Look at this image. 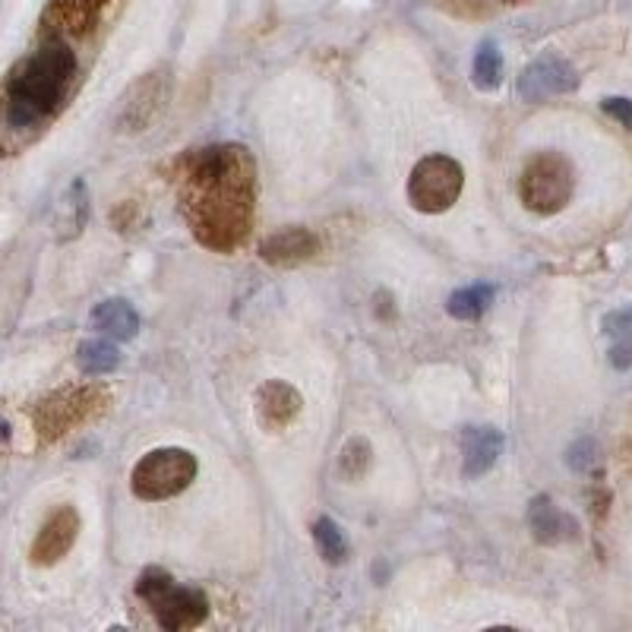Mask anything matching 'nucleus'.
Returning <instances> with one entry per match:
<instances>
[{"instance_id":"obj_1","label":"nucleus","mask_w":632,"mask_h":632,"mask_svg":"<svg viewBox=\"0 0 632 632\" xmlns=\"http://www.w3.org/2000/svg\"><path fill=\"white\" fill-rule=\"evenodd\" d=\"M174 184L187 225L202 247L232 253L253 225L257 162L240 142L187 152L174 165Z\"/></svg>"},{"instance_id":"obj_2","label":"nucleus","mask_w":632,"mask_h":632,"mask_svg":"<svg viewBox=\"0 0 632 632\" xmlns=\"http://www.w3.org/2000/svg\"><path fill=\"white\" fill-rule=\"evenodd\" d=\"M76 73V54L61 35L41 41L26 61H20L7 79V121L13 131L35 127L45 121L58 101L64 99L70 79Z\"/></svg>"},{"instance_id":"obj_3","label":"nucleus","mask_w":632,"mask_h":632,"mask_svg":"<svg viewBox=\"0 0 632 632\" xmlns=\"http://www.w3.org/2000/svg\"><path fill=\"white\" fill-rule=\"evenodd\" d=\"M136 595L149 604L159 627L168 632L197 630L209 617V598L200 588L177 585L165 569H146L136 582Z\"/></svg>"},{"instance_id":"obj_4","label":"nucleus","mask_w":632,"mask_h":632,"mask_svg":"<svg viewBox=\"0 0 632 632\" xmlns=\"http://www.w3.org/2000/svg\"><path fill=\"white\" fill-rule=\"evenodd\" d=\"M111 393L104 386H64L51 396L38 401L33 408V424L41 443H54L70 431L89 424L108 408Z\"/></svg>"},{"instance_id":"obj_5","label":"nucleus","mask_w":632,"mask_h":632,"mask_svg":"<svg viewBox=\"0 0 632 632\" xmlns=\"http://www.w3.org/2000/svg\"><path fill=\"white\" fill-rule=\"evenodd\" d=\"M575 190V171L560 152H537L532 156L519 177V200L534 215H557L563 212Z\"/></svg>"},{"instance_id":"obj_6","label":"nucleus","mask_w":632,"mask_h":632,"mask_svg":"<svg viewBox=\"0 0 632 632\" xmlns=\"http://www.w3.org/2000/svg\"><path fill=\"white\" fill-rule=\"evenodd\" d=\"M197 471L200 466L190 449H177V446L152 449L131 471V491L134 497L146 499V503L171 499L194 484Z\"/></svg>"},{"instance_id":"obj_7","label":"nucleus","mask_w":632,"mask_h":632,"mask_svg":"<svg viewBox=\"0 0 632 632\" xmlns=\"http://www.w3.org/2000/svg\"><path fill=\"white\" fill-rule=\"evenodd\" d=\"M462 187H466V168L453 156H427L411 168L408 202L424 215H439L456 206V200L462 197Z\"/></svg>"},{"instance_id":"obj_8","label":"nucleus","mask_w":632,"mask_h":632,"mask_svg":"<svg viewBox=\"0 0 632 632\" xmlns=\"http://www.w3.org/2000/svg\"><path fill=\"white\" fill-rule=\"evenodd\" d=\"M168 99H171V70L159 67L152 73H142L124 96L121 114H117V131L121 134L146 131L165 111Z\"/></svg>"},{"instance_id":"obj_9","label":"nucleus","mask_w":632,"mask_h":632,"mask_svg":"<svg viewBox=\"0 0 632 632\" xmlns=\"http://www.w3.org/2000/svg\"><path fill=\"white\" fill-rule=\"evenodd\" d=\"M575 86H579V73L569 61H563L560 54H541L537 61L522 70L516 92L529 104H541V101L557 99L566 92H575Z\"/></svg>"},{"instance_id":"obj_10","label":"nucleus","mask_w":632,"mask_h":632,"mask_svg":"<svg viewBox=\"0 0 632 632\" xmlns=\"http://www.w3.org/2000/svg\"><path fill=\"white\" fill-rule=\"evenodd\" d=\"M76 534H79V512L73 506H58L35 534L29 560L35 566L61 563L70 554V547L76 544Z\"/></svg>"},{"instance_id":"obj_11","label":"nucleus","mask_w":632,"mask_h":632,"mask_svg":"<svg viewBox=\"0 0 632 632\" xmlns=\"http://www.w3.org/2000/svg\"><path fill=\"white\" fill-rule=\"evenodd\" d=\"M303 408L300 393L285 380H267L257 389V421L267 433L285 431Z\"/></svg>"},{"instance_id":"obj_12","label":"nucleus","mask_w":632,"mask_h":632,"mask_svg":"<svg viewBox=\"0 0 632 632\" xmlns=\"http://www.w3.org/2000/svg\"><path fill=\"white\" fill-rule=\"evenodd\" d=\"M317 253H320V237L303 225H288L282 232L269 234L260 244V257L269 267H298L303 260H313Z\"/></svg>"},{"instance_id":"obj_13","label":"nucleus","mask_w":632,"mask_h":632,"mask_svg":"<svg viewBox=\"0 0 632 632\" xmlns=\"http://www.w3.org/2000/svg\"><path fill=\"white\" fill-rule=\"evenodd\" d=\"M529 529H532L534 541H541L547 547H557V544L579 537V522L544 494L529 503Z\"/></svg>"},{"instance_id":"obj_14","label":"nucleus","mask_w":632,"mask_h":632,"mask_svg":"<svg viewBox=\"0 0 632 632\" xmlns=\"http://www.w3.org/2000/svg\"><path fill=\"white\" fill-rule=\"evenodd\" d=\"M104 7L108 0H51L45 23L54 35H83L96 26Z\"/></svg>"},{"instance_id":"obj_15","label":"nucleus","mask_w":632,"mask_h":632,"mask_svg":"<svg viewBox=\"0 0 632 632\" xmlns=\"http://www.w3.org/2000/svg\"><path fill=\"white\" fill-rule=\"evenodd\" d=\"M503 453V433L491 424L484 427H466L462 433V471L466 478H481L497 466Z\"/></svg>"},{"instance_id":"obj_16","label":"nucleus","mask_w":632,"mask_h":632,"mask_svg":"<svg viewBox=\"0 0 632 632\" xmlns=\"http://www.w3.org/2000/svg\"><path fill=\"white\" fill-rule=\"evenodd\" d=\"M89 222V187L83 177L70 181L61 200L54 202V237L58 240H73L79 237Z\"/></svg>"},{"instance_id":"obj_17","label":"nucleus","mask_w":632,"mask_h":632,"mask_svg":"<svg viewBox=\"0 0 632 632\" xmlns=\"http://www.w3.org/2000/svg\"><path fill=\"white\" fill-rule=\"evenodd\" d=\"M89 323L96 333L108 335L114 342H131L139 333V313H136L134 303L124 298H108L96 303Z\"/></svg>"},{"instance_id":"obj_18","label":"nucleus","mask_w":632,"mask_h":632,"mask_svg":"<svg viewBox=\"0 0 632 632\" xmlns=\"http://www.w3.org/2000/svg\"><path fill=\"white\" fill-rule=\"evenodd\" d=\"M604 335L610 338L607 358L617 370H630L632 367V307H620L610 310L604 317Z\"/></svg>"},{"instance_id":"obj_19","label":"nucleus","mask_w":632,"mask_h":632,"mask_svg":"<svg viewBox=\"0 0 632 632\" xmlns=\"http://www.w3.org/2000/svg\"><path fill=\"white\" fill-rule=\"evenodd\" d=\"M76 364H79V370L86 376H108V373H114L121 367V351H117V345L108 335L89 338V342H83L76 348Z\"/></svg>"},{"instance_id":"obj_20","label":"nucleus","mask_w":632,"mask_h":632,"mask_svg":"<svg viewBox=\"0 0 632 632\" xmlns=\"http://www.w3.org/2000/svg\"><path fill=\"white\" fill-rule=\"evenodd\" d=\"M497 298V288L494 285H468V288H459V292H453L449 300H446V313L453 317V320H481L487 310H491V303Z\"/></svg>"},{"instance_id":"obj_21","label":"nucleus","mask_w":632,"mask_h":632,"mask_svg":"<svg viewBox=\"0 0 632 632\" xmlns=\"http://www.w3.org/2000/svg\"><path fill=\"white\" fill-rule=\"evenodd\" d=\"M471 83L481 92H494L503 83V54H499L497 41H481L471 61Z\"/></svg>"},{"instance_id":"obj_22","label":"nucleus","mask_w":632,"mask_h":632,"mask_svg":"<svg viewBox=\"0 0 632 632\" xmlns=\"http://www.w3.org/2000/svg\"><path fill=\"white\" fill-rule=\"evenodd\" d=\"M313 541H317V550L326 563L342 566L348 560V541H345V532L338 529V522L330 519V516H320L313 522Z\"/></svg>"},{"instance_id":"obj_23","label":"nucleus","mask_w":632,"mask_h":632,"mask_svg":"<svg viewBox=\"0 0 632 632\" xmlns=\"http://www.w3.org/2000/svg\"><path fill=\"white\" fill-rule=\"evenodd\" d=\"M370 462H373V449H370V443H367L364 436H351V439L345 443L342 456H338V468H342V474H345L348 481L364 478Z\"/></svg>"},{"instance_id":"obj_24","label":"nucleus","mask_w":632,"mask_h":632,"mask_svg":"<svg viewBox=\"0 0 632 632\" xmlns=\"http://www.w3.org/2000/svg\"><path fill=\"white\" fill-rule=\"evenodd\" d=\"M566 462L572 471H588L595 462V443L592 439H579L569 453H566Z\"/></svg>"},{"instance_id":"obj_25","label":"nucleus","mask_w":632,"mask_h":632,"mask_svg":"<svg viewBox=\"0 0 632 632\" xmlns=\"http://www.w3.org/2000/svg\"><path fill=\"white\" fill-rule=\"evenodd\" d=\"M600 108H604V114H610L614 121H620L623 127H632V101L630 99H604L600 101Z\"/></svg>"},{"instance_id":"obj_26","label":"nucleus","mask_w":632,"mask_h":632,"mask_svg":"<svg viewBox=\"0 0 632 632\" xmlns=\"http://www.w3.org/2000/svg\"><path fill=\"white\" fill-rule=\"evenodd\" d=\"M503 3H519V0H503Z\"/></svg>"}]
</instances>
